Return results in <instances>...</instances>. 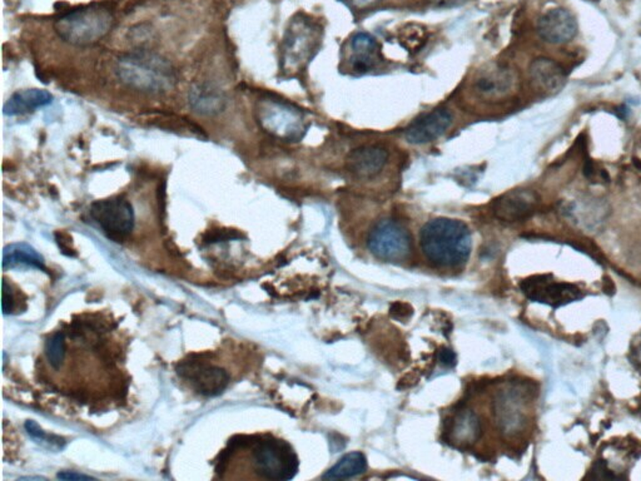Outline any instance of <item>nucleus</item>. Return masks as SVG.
<instances>
[{
	"instance_id": "obj_1",
	"label": "nucleus",
	"mask_w": 641,
	"mask_h": 481,
	"mask_svg": "<svg viewBox=\"0 0 641 481\" xmlns=\"http://www.w3.org/2000/svg\"><path fill=\"white\" fill-rule=\"evenodd\" d=\"M420 248L425 258L440 269H455L469 260L473 236L463 221L440 217L421 228Z\"/></svg>"
},
{
	"instance_id": "obj_2",
	"label": "nucleus",
	"mask_w": 641,
	"mask_h": 481,
	"mask_svg": "<svg viewBox=\"0 0 641 481\" xmlns=\"http://www.w3.org/2000/svg\"><path fill=\"white\" fill-rule=\"evenodd\" d=\"M121 83L143 93H166L177 83V73L168 59L147 51H137L121 57L117 62Z\"/></svg>"
},
{
	"instance_id": "obj_3",
	"label": "nucleus",
	"mask_w": 641,
	"mask_h": 481,
	"mask_svg": "<svg viewBox=\"0 0 641 481\" xmlns=\"http://www.w3.org/2000/svg\"><path fill=\"white\" fill-rule=\"evenodd\" d=\"M114 26V15L105 5L92 4L69 12L54 21L60 39L75 47H90L102 41Z\"/></svg>"
},
{
	"instance_id": "obj_4",
	"label": "nucleus",
	"mask_w": 641,
	"mask_h": 481,
	"mask_svg": "<svg viewBox=\"0 0 641 481\" xmlns=\"http://www.w3.org/2000/svg\"><path fill=\"white\" fill-rule=\"evenodd\" d=\"M254 117L267 135L279 141L299 142L309 130V121L301 109L273 97L257 100Z\"/></svg>"
},
{
	"instance_id": "obj_5",
	"label": "nucleus",
	"mask_w": 641,
	"mask_h": 481,
	"mask_svg": "<svg viewBox=\"0 0 641 481\" xmlns=\"http://www.w3.org/2000/svg\"><path fill=\"white\" fill-rule=\"evenodd\" d=\"M322 29L307 17L294 18L285 33L281 48L282 69L287 75L302 71L321 44Z\"/></svg>"
},
{
	"instance_id": "obj_6",
	"label": "nucleus",
	"mask_w": 641,
	"mask_h": 481,
	"mask_svg": "<svg viewBox=\"0 0 641 481\" xmlns=\"http://www.w3.org/2000/svg\"><path fill=\"white\" fill-rule=\"evenodd\" d=\"M254 470L264 479H293L299 471V458L293 447L273 437L257 438L252 444Z\"/></svg>"
},
{
	"instance_id": "obj_7",
	"label": "nucleus",
	"mask_w": 641,
	"mask_h": 481,
	"mask_svg": "<svg viewBox=\"0 0 641 481\" xmlns=\"http://www.w3.org/2000/svg\"><path fill=\"white\" fill-rule=\"evenodd\" d=\"M367 248L379 260L401 264L412 255L413 243L410 231L401 222L385 218L371 228Z\"/></svg>"
},
{
	"instance_id": "obj_8",
	"label": "nucleus",
	"mask_w": 641,
	"mask_h": 481,
	"mask_svg": "<svg viewBox=\"0 0 641 481\" xmlns=\"http://www.w3.org/2000/svg\"><path fill=\"white\" fill-rule=\"evenodd\" d=\"M90 216L112 240L126 239L135 227V211L123 197L97 201L90 207Z\"/></svg>"
},
{
	"instance_id": "obj_9",
	"label": "nucleus",
	"mask_w": 641,
	"mask_h": 481,
	"mask_svg": "<svg viewBox=\"0 0 641 481\" xmlns=\"http://www.w3.org/2000/svg\"><path fill=\"white\" fill-rule=\"evenodd\" d=\"M520 288L528 300L555 309L582 298V292L576 285L555 281L551 275L528 277L521 282Z\"/></svg>"
},
{
	"instance_id": "obj_10",
	"label": "nucleus",
	"mask_w": 641,
	"mask_h": 481,
	"mask_svg": "<svg viewBox=\"0 0 641 481\" xmlns=\"http://www.w3.org/2000/svg\"><path fill=\"white\" fill-rule=\"evenodd\" d=\"M527 398L519 389L501 390L494 401L495 422L507 437L519 434L527 425Z\"/></svg>"
},
{
	"instance_id": "obj_11",
	"label": "nucleus",
	"mask_w": 641,
	"mask_h": 481,
	"mask_svg": "<svg viewBox=\"0 0 641 481\" xmlns=\"http://www.w3.org/2000/svg\"><path fill=\"white\" fill-rule=\"evenodd\" d=\"M516 83L515 72L509 67L496 64L480 72L473 87L480 99L486 102H497L507 99L515 90Z\"/></svg>"
},
{
	"instance_id": "obj_12",
	"label": "nucleus",
	"mask_w": 641,
	"mask_h": 481,
	"mask_svg": "<svg viewBox=\"0 0 641 481\" xmlns=\"http://www.w3.org/2000/svg\"><path fill=\"white\" fill-rule=\"evenodd\" d=\"M481 435V420L475 411L467 407L455 411L454 415L449 416L443 426V438L452 446H473Z\"/></svg>"
},
{
	"instance_id": "obj_13",
	"label": "nucleus",
	"mask_w": 641,
	"mask_h": 481,
	"mask_svg": "<svg viewBox=\"0 0 641 481\" xmlns=\"http://www.w3.org/2000/svg\"><path fill=\"white\" fill-rule=\"evenodd\" d=\"M539 197L530 190H513L492 203L495 217L506 224L527 220L536 209Z\"/></svg>"
},
{
	"instance_id": "obj_14",
	"label": "nucleus",
	"mask_w": 641,
	"mask_h": 481,
	"mask_svg": "<svg viewBox=\"0 0 641 481\" xmlns=\"http://www.w3.org/2000/svg\"><path fill=\"white\" fill-rule=\"evenodd\" d=\"M454 117L448 108H437L418 118L405 130L406 141L411 145H427L437 141L452 126Z\"/></svg>"
},
{
	"instance_id": "obj_15",
	"label": "nucleus",
	"mask_w": 641,
	"mask_h": 481,
	"mask_svg": "<svg viewBox=\"0 0 641 481\" xmlns=\"http://www.w3.org/2000/svg\"><path fill=\"white\" fill-rule=\"evenodd\" d=\"M537 33L551 44H565L575 38L576 18L564 8L549 9L537 21Z\"/></svg>"
},
{
	"instance_id": "obj_16",
	"label": "nucleus",
	"mask_w": 641,
	"mask_h": 481,
	"mask_svg": "<svg viewBox=\"0 0 641 481\" xmlns=\"http://www.w3.org/2000/svg\"><path fill=\"white\" fill-rule=\"evenodd\" d=\"M388 160L384 146L364 145L352 149L346 157L345 167L357 178H373L381 173Z\"/></svg>"
},
{
	"instance_id": "obj_17",
	"label": "nucleus",
	"mask_w": 641,
	"mask_h": 481,
	"mask_svg": "<svg viewBox=\"0 0 641 481\" xmlns=\"http://www.w3.org/2000/svg\"><path fill=\"white\" fill-rule=\"evenodd\" d=\"M181 374L192 382L194 390L203 397H218L230 382L229 374L217 367L192 365L184 368Z\"/></svg>"
},
{
	"instance_id": "obj_18",
	"label": "nucleus",
	"mask_w": 641,
	"mask_h": 481,
	"mask_svg": "<svg viewBox=\"0 0 641 481\" xmlns=\"http://www.w3.org/2000/svg\"><path fill=\"white\" fill-rule=\"evenodd\" d=\"M531 84L539 92L554 94L560 92L567 84V73L563 67L550 58H537L528 68Z\"/></svg>"
},
{
	"instance_id": "obj_19",
	"label": "nucleus",
	"mask_w": 641,
	"mask_h": 481,
	"mask_svg": "<svg viewBox=\"0 0 641 481\" xmlns=\"http://www.w3.org/2000/svg\"><path fill=\"white\" fill-rule=\"evenodd\" d=\"M381 60V48L369 33H357L349 43V63L357 73L369 72Z\"/></svg>"
},
{
	"instance_id": "obj_20",
	"label": "nucleus",
	"mask_w": 641,
	"mask_h": 481,
	"mask_svg": "<svg viewBox=\"0 0 641 481\" xmlns=\"http://www.w3.org/2000/svg\"><path fill=\"white\" fill-rule=\"evenodd\" d=\"M188 99L193 112L207 117L221 114L227 106L226 94L211 83L194 84L190 90Z\"/></svg>"
},
{
	"instance_id": "obj_21",
	"label": "nucleus",
	"mask_w": 641,
	"mask_h": 481,
	"mask_svg": "<svg viewBox=\"0 0 641 481\" xmlns=\"http://www.w3.org/2000/svg\"><path fill=\"white\" fill-rule=\"evenodd\" d=\"M53 102V96L48 91L32 88V90L18 91L12 94L11 99L3 106L5 115H22L32 114L36 109L43 108Z\"/></svg>"
},
{
	"instance_id": "obj_22",
	"label": "nucleus",
	"mask_w": 641,
	"mask_h": 481,
	"mask_svg": "<svg viewBox=\"0 0 641 481\" xmlns=\"http://www.w3.org/2000/svg\"><path fill=\"white\" fill-rule=\"evenodd\" d=\"M18 266L45 271L43 257L27 243H13L7 246L3 252V269H14Z\"/></svg>"
},
{
	"instance_id": "obj_23",
	"label": "nucleus",
	"mask_w": 641,
	"mask_h": 481,
	"mask_svg": "<svg viewBox=\"0 0 641 481\" xmlns=\"http://www.w3.org/2000/svg\"><path fill=\"white\" fill-rule=\"evenodd\" d=\"M367 459L363 453L354 452L343 456L330 470L324 474V479H351L366 473Z\"/></svg>"
},
{
	"instance_id": "obj_24",
	"label": "nucleus",
	"mask_w": 641,
	"mask_h": 481,
	"mask_svg": "<svg viewBox=\"0 0 641 481\" xmlns=\"http://www.w3.org/2000/svg\"><path fill=\"white\" fill-rule=\"evenodd\" d=\"M397 38L406 51L416 53L426 44L427 32L420 24L410 23L400 29Z\"/></svg>"
},
{
	"instance_id": "obj_25",
	"label": "nucleus",
	"mask_w": 641,
	"mask_h": 481,
	"mask_svg": "<svg viewBox=\"0 0 641 481\" xmlns=\"http://www.w3.org/2000/svg\"><path fill=\"white\" fill-rule=\"evenodd\" d=\"M66 337L62 333L54 335L48 340L47 345H45V355H47L48 361H50L51 367L53 368H60L63 361L66 359Z\"/></svg>"
},
{
	"instance_id": "obj_26",
	"label": "nucleus",
	"mask_w": 641,
	"mask_h": 481,
	"mask_svg": "<svg viewBox=\"0 0 641 481\" xmlns=\"http://www.w3.org/2000/svg\"><path fill=\"white\" fill-rule=\"evenodd\" d=\"M14 296L12 292L11 286L8 285L7 280L3 281V292H2V310L4 315H8L13 311L14 307Z\"/></svg>"
},
{
	"instance_id": "obj_27",
	"label": "nucleus",
	"mask_w": 641,
	"mask_h": 481,
	"mask_svg": "<svg viewBox=\"0 0 641 481\" xmlns=\"http://www.w3.org/2000/svg\"><path fill=\"white\" fill-rule=\"evenodd\" d=\"M439 361L442 362L443 367H454L457 362V354L451 349H446L445 347L439 352Z\"/></svg>"
},
{
	"instance_id": "obj_28",
	"label": "nucleus",
	"mask_w": 641,
	"mask_h": 481,
	"mask_svg": "<svg viewBox=\"0 0 641 481\" xmlns=\"http://www.w3.org/2000/svg\"><path fill=\"white\" fill-rule=\"evenodd\" d=\"M26 429L30 437L35 438V439H47V435H45V432L42 430L41 426L36 424L35 422H33V420H28V422H26Z\"/></svg>"
},
{
	"instance_id": "obj_29",
	"label": "nucleus",
	"mask_w": 641,
	"mask_h": 481,
	"mask_svg": "<svg viewBox=\"0 0 641 481\" xmlns=\"http://www.w3.org/2000/svg\"><path fill=\"white\" fill-rule=\"evenodd\" d=\"M58 479L60 480H90L94 479L92 477L88 475L75 473V471H60L57 475Z\"/></svg>"
},
{
	"instance_id": "obj_30",
	"label": "nucleus",
	"mask_w": 641,
	"mask_h": 481,
	"mask_svg": "<svg viewBox=\"0 0 641 481\" xmlns=\"http://www.w3.org/2000/svg\"><path fill=\"white\" fill-rule=\"evenodd\" d=\"M407 309H410L409 304H394L391 307V313L395 316V318H409L410 315L412 313V310H409L407 311Z\"/></svg>"
},
{
	"instance_id": "obj_31",
	"label": "nucleus",
	"mask_w": 641,
	"mask_h": 481,
	"mask_svg": "<svg viewBox=\"0 0 641 481\" xmlns=\"http://www.w3.org/2000/svg\"><path fill=\"white\" fill-rule=\"evenodd\" d=\"M346 2H348V4L354 5L355 8L363 9L371 7V5L375 4L379 0H346Z\"/></svg>"
},
{
	"instance_id": "obj_32",
	"label": "nucleus",
	"mask_w": 641,
	"mask_h": 481,
	"mask_svg": "<svg viewBox=\"0 0 641 481\" xmlns=\"http://www.w3.org/2000/svg\"><path fill=\"white\" fill-rule=\"evenodd\" d=\"M635 354H637V361L639 362V364L641 365V343H639V346H637Z\"/></svg>"
},
{
	"instance_id": "obj_33",
	"label": "nucleus",
	"mask_w": 641,
	"mask_h": 481,
	"mask_svg": "<svg viewBox=\"0 0 641 481\" xmlns=\"http://www.w3.org/2000/svg\"><path fill=\"white\" fill-rule=\"evenodd\" d=\"M20 480H45L44 477H20Z\"/></svg>"
},
{
	"instance_id": "obj_34",
	"label": "nucleus",
	"mask_w": 641,
	"mask_h": 481,
	"mask_svg": "<svg viewBox=\"0 0 641 481\" xmlns=\"http://www.w3.org/2000/svg\"><path fill=\"white\" fill-rule=\"evenodd\" d=\"M443 2H457V0H443Z\"/></svg>"
},
{
	"instance_id": "obj_35",
	"label": "nucleus",
	"mask_w": 641,
	"mask_h": 481,
	"mask_svg": "<svg viewBox=\"0 0 641 481\" xmlns=\"http://www.w3.org/2000/svg\"><path fill=\"white\" fill-rule=\"evenodd\" d=\"M640 406H641V405H640Z\"/></svg>"
}]
</instances>
